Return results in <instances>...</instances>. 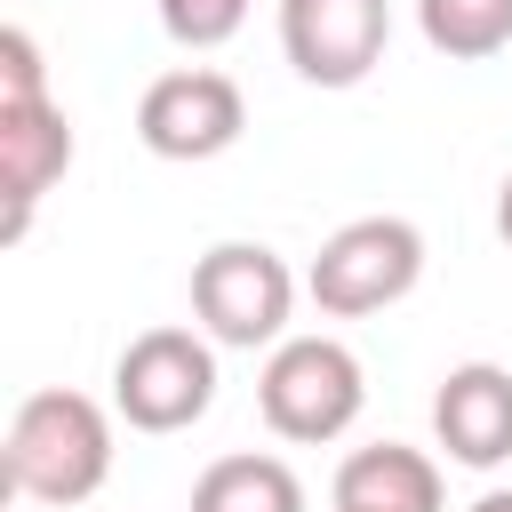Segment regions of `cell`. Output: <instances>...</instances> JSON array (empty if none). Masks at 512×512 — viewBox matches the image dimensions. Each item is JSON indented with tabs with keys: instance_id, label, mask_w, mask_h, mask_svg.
Listing matches in <instances>:
<instances>
[{
	"instance_id": "4",
	"label": "cell",
	"mask_w": 512,
	"mask_h": 512,
	"mask_svg": "<svg viewBox=\"0 0 512 512\" xmlns=\"http://www.w3.org/2000/svg\"><path fill=\"white\" fill-rule=\"evenodd\" d=\"M416 280H424V232L408 216H352L320 240V256L304 272V296L328 320H368V312L400 304Z\"/></svg>"
},
{
	"instance_id": "7",
	"label": "cell",
	"mask_w": 512,
	"mask_h": 512,
	"mask_svg": "<svg viewBox=\"0 0 512 512\" xmlns=\"http://www.w3.org/2000/svg\"><path fill=\"white\" fill-rule=\"evenodd\" d=\"M392 0H280V56L312 88H360L384 64Z\"/></svg>"
},
{
	"instance_id": "3",
	"label": "cell",
	"mask_w": 512,
	"mask_h": 512,
	"mask_svg": "<svg viewBox=\"0 0 512 512\" xmlns=\"http://www.w3.org/2000/svg\"><path fill=\"white\" fill-rule=\"evenodd\" d=\"M112 408L128 432H192L216 408V336L192 328H144L112 360Z\"/></svg>"
},
{
	"instance_id": "6",
	"label": "cell",
	"mask_w": 512,
	"mask_h": 512,
	"mask_svg": "<svg viewBox=\"0 0 512 512\" xmlns=\"http://www.w3.org/2000/svg\"><path fill=\"white\" fill-rule=\"evenodd\" d=\"M240 128H248V96L216 64H176L136 96V136L160 160H216L240 144Z\"/></svg>"
},
{
	"instance_id": "12",
	"label": "cell",
	"mask_w": 512,
	"mask_h": 512,
	"mask_svg": "<svg viewBox=\"0 0 512 512\" xmlns=\"http://www.w3.org/2000/svg\"><path fill=\"white\" fill-rule=\"evenodd\" d=\"M416 32L448 64H488L512 48V0H416Z\"/></svg>"
},
{
	"instance_id": "1",
	"label": "cell",
	"mask_w": 512,
	"mask_h": 512,
	"mask_svg": "<svg viewBox=\"0 0 512 512\" xmlns=\"http://www.w3.org/2000/svg\"><path fill=\"white\" fill-rule=\"evenodd\" d=\"M0 480L24 504H56V512L88 504L112 480V416L72 384L24 392L8 416V440H0Z\"/></svg>"
},
{
	"instance_id": "14",
	"label": "cell",
	"mask_w": 512,
	"mask_h": 512,
	"mask_svg": "<svg viewBox=\"0 0 512 512\" xmlns=\"http://www.w3.org/2000/svg\"><path fill=\"white\" fill-rule=\"evenodd\" d=\"M48 96V64H40V40L24 24H0V104H32Z\"/></svg>"
},
{
	"instance_id": "16",
	"label": "cell",
	"mask_w": 512,
	"mask_h": 512,
	"mask_svg": "<svg viewBox=\"0 0 512 512\" xmlns=\"http://www.w3.org/2000/svg\"><path fill=\"white\" fill-rule=\"evenodd\" d=\"M472 512H512V488H488V496H480Z\"/></svg>"
},
{
	"instance_id": "11",
	"label": "cell",
	"mask_w": 512,
	"mask_h": 512,
	"mask_svg": "<svg viewBox=\"0 0 512 512\" xmlns=\"http://www.w3.org/2000/svg\"><path fill=\"white\" fill-rule=\"evenodd\" d=\"M192 512H304V480L280 456H216L192 480Z\"/></svg>"
},
{
	"instance_id": "2",
	"label": "cell",
	"mask_w": 512,
	"mask_h": 512,
	"mask_svg": "<svg viewBox=\"0 0 512 512\" xmlns=\"http://www.w3.org/2000/svg\"><path fill=\"white\" fill-rule=\"evenodd\" d=\"M256 408L280 440L320 448V440H344L360 424L368 376H360L352 344H336V336H280L264 376H256Z\"/></svg>"
},
{
	"instance_id": "10",
	"label": "cell",
	"mask_w": 512,
	"mask_h": 512,
	"mask_svg": "<svg viewBox=\"0 0 512 512\" xmlns=\"http://www.w3.org/2000/svg\"><path fill=\"white\" fill-rule=\"evenodd\" d=\"M336 512H440V464L408 440H368L336 464Z\"/></svg>"
},
{
	"instance_id": "15",
	"label": "cell",
	"mask_w": 512,
	"mask_h": 512,
	"mask_svg": "<svg viewBox=\"0 0 512 512\" xmlns=\"http://www.w3.org/2000/svg\"><path fill=\"white\" fill-rule=\"evenodd\" d=\"M496 240L512 248V168H504V184H496Z\"/></svg>"
},
{
	"instance_id": "13",
	"label": "cell",
	"mask_w": 512,
	"mask_h": 512,
	"mask_svg": "<svg viewBox=\"0 0 512 512\" xmlns=\"http://www.w3.org/2000/svg\"><path fill=\"white\" fill-rule=\"evenodd\" d=\"M160 8V32L176 40V48H224L240 24H248V0H152Z\"/></svg>"
},
{
	"instance_id": "9",
	"label": "cell",
	"mask_w": 512,
	"mask_h": 512,
	"mask_svg": "<svg viewBox=\"0 0 512 512\" xmlns=\"http://www.w3.org/2000/svg\"><path fill=\"white\" fill-rule=\"evenodd\" d=\"M432 440H440L456 464L496 472V464L512 456V368H496V360L448 368L440 392H432Z\"/></svg>"
},
{
	"instance_id": "5",
	"label": "cell",
	"mask_w": 512,
	"mask_h": 512,
	"mask_svg": "<svg viewBox=\"0 0 512 512\" xmlns=\"http://www.w3.org/2000/svg\"><path fill=\"white\" fill-rule=\"evenodd\" d=\"M288 312H296V272L280 264V248H264V240H216L192 264V320L224 352L280 344Z\"/></svg>"
},
{
	"instance_id": "8",
	"label": "cell",
	"mask_w": 512,
	"mask_h": 512,
	"mask_svg": "<svg viewBox=\"0 0 512 512\" xmlns=\"http://www.w3.org/2000/svg\"><path fill=\"white\" fill-rule=\"evenodd\" d=\"M72 168V120L56 96L32 104H0V248H16L32 232L40 192Z\"/></svg>"
}]
</instances>
